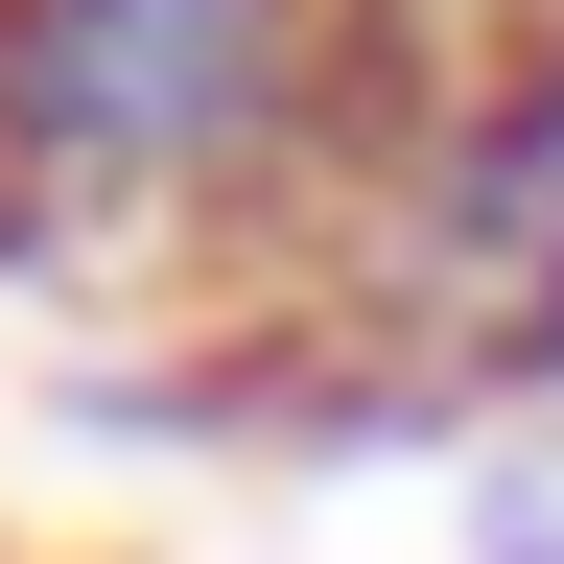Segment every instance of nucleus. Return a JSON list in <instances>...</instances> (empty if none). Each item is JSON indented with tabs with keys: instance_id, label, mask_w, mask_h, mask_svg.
Segmentation results:
<instances>
[{
	"instance_id": "obj_2",
	"label": "nucleus",
	"mask_w": 564,
	"mask_h": 564,
	"mask_svg": "<svg viewBox=\"0 0 564 564\" xmlns=\"http://www.w3.org/2000/svg\"><path fill=\"white\" fill-rule=\"evenodd\" d=\"M470 564H564V447H470Z\"/></svg>"
},
{
	"instance_id": "obj_1",
	"label": "nucleus",
	"mask_w": 564,
	"mask_h": 564,
	"mask_svg": "<svg viewBox=\"0 0 564 564\" xmlns=\"http://www.w3.org/2000/svg\"><path fill=\"white\" fill-rule=\"evenodd\" d=\"M400 0H0V282L306 259Z\"/></svg>"
},
{
	"instance_id": "obj_3",
	"label": "nucleus",
	"mask_w": 564,
	"mask_h": 564,
	"mask_svg": "<svg viewBox=\"0 0 564 564\" xmlns=\"http://www.w3.org/2000/svg\"><path fill=\"white\" fill-rule=\"evenodd\" d=\"M0 564H24V541H0Z\"/></svg>"
}]
</instances>
